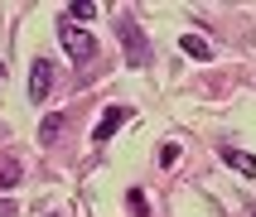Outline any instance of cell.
<instances>
[{
	"mask_svg": "<svg viewBox=\"0 0 256 217\" xmlns=\"http://www.w3.org/2000/svg\"><path fill=\"white\" fill-rule=\"evenodd\" d=\"M58 43H63V53H68L72 63H92V53H97V39H92L87 29H78V24L58 29Z\"/></svg>",
	"mask_w": 256,
	"mask_h": 217,
	"instance_id": "obj_1",
	"label": "cell"
},
{
	"mask_svg": "<svg viewBox=\"0 0 256 217\" xmlns=\"http://www.w3.org/2000/svg\"><path fill=\"white\" fill-rule=\"evenodd\" d=\"M126 121H130L126 106H106V111H102V121H97V130H92V140H97V145H102V140H112V135L126 126Z\"/></svg>",
	"mask_w": 256,
	"mask_h": 217,
	"instance_id": "obj_2",
	"label": "cell"
},
{
	"mask_svg": "<svg viewBox=\"0 0 256 217\" xmlns=\"http://www.w3.org/2000/svg\"><path fill=\"white\" fill-rule=\"evenodd\" d=\"M48 92H54V63H44V58H39V63L29 68V97L44 101Z\"/></svg>",
	"mask_w": 256,
	"mask_h": 217,
	"instance_id": "obj_3",
	"label": "cell"
},
{
	"mask_svg": "<svg viewBox=\"0 0 256 217\" xmlns=\"http://www.w3.org/2000/svg\"><path fill=\"white\" fill-rule=\"evenodd\" d=\"M116 29H121V39H126V58L136 63V68H145V39H140V29L130 24V19H121Z\"/></svg>",
	"mask_w": 256,
	"mask_h": 217,
	"instance_id": "obj_4",
	"label": "cell"
},
{
	"mask_svg": "<svg viewBox=\"0 0 256 217\" xmlns=\"http://www.w3.org/2000/svg\"><path fill=\"white\" fill-rule=\"evenodd\" d=\"M222 164H232L242 179H256V155H246V150H222Z\"/></svg>",
	"mask_w": 256,
	"mask_h": 217,
	"instance_id": "obj_5",
	"label": "cell"
},
{
	"mask_svg": "<svg viewBox=\"0 0 256 217\" xmlns=\"http://www.w3.org/2000/svg\"><path fill=\"white\" fill-rule=\"evenodd\" d=\"M188 58H198V63H208L213 58V48H208V39H198V34H184V43H179Z\"/></svg>",
	"mask_w": 256,
	"mask_h": 217,
	"instance_id": "obj_6",
	"label": "cell"
},
{
	"mask_svg": "<svg viewBox=\"0 0 256 217\" xmlns=\"http://www.w3.org/2000/svg\"><path fill=\"white\" fill-rule=\"evenodd\" d=\"M97 10H102L97 0H72V5H68V24H78V19H92Z\"/></svg>",
	"mask_w": 256,
	"mask_h": 217,
	"instance_id": "obj_7",
	"label": "cell"
},
{
	"mask_svg": "<svg viewBox=\"0 0 256 217\" xmlns=\"http://www.w3.org/2000/svg\"><path fill=\"white\" fill-rule=\"evenodd\" d=\"M126 203H130V213H136V217H145V213H150V203H145V193H140V188H130V193H126Z\"/></svg>",
	"mask_w": 256,
	"mask_h": 217,
	"instance_id": "obj_8",
	"label": "cell"
},
{
	"mask_svg": "<svg viewBox=\"0 0 256 217\" xmlns=\"http://www.w3.org/2000/svg\"><path fill=\"white\" fill-rule=\"evenodd\" d=\"M58 126H63V116H48V121H44V130H39V140H44V145L58 140Z\"/></svg>",
	"mask_w": 256,
	"mask_h": 217,
	"instance_id": "obj_9",
	"label": "cell"
},
{
	"mask_svg": "<svg viewBox=\"0 0 256 217\" xmlns=\"http://www.w3.org/2000/svg\"><path fill=\"white\" fill-rule=\"evenodd\" d=\"M0 217H14V208H0Z\"/></svg>",
	"mask_w": 256,
	"mask_h": 217,
	"instance_id": "obj_10",
	"label": "cell"
}]
</instances>
